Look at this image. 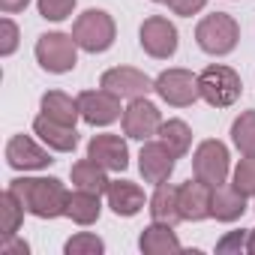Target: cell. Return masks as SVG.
<instances>
[{
    "mask_svg": "<svg viewBox=\"0 0 255 255\" xmlns=\"http://www.w3.org/2000/svg\"><path fill=\"white\" fill-rule=\"evenodd\" d=\"M69 177H72V186L75 189H90V192H99V195H105V189H108V171L102 168V165H96L90 156L87 159H78L75 165H72V171H69Z\"/></svg>",
    "mask_w": 255,
    "mask_h": 255,
    "instance_id": "obj_23",
    "label": "cell"
},
{
    "mask_svg": "<svg viewBox=\"0 0 255 255\" xmlns=\"http://www.w3.org/2000/svg\"><path fill=\"white\" fill-rule=\"evenodd\" d=\"M150 3H165V0H150Z\"/></svg>",
    "mask_w": 255,
    "mask_h": 255,
    "instance_id": "obj_36",
    "label": "cell"
},
{
    "mask_svg": "<svg viewBox=\"0 0 255 255\" xmlns=\"http://www.w3.org/2000/svg\"><path fill=\"white\" fill-rule=\"evenodd\" d=\"M99 84L105 90L117 93L120 99H138L153 90V78L135 66H111L99 75Z\"/></svg>",
    "mask_w": 255,
    "mask_h": 255,
    "instance_id": "obj_12",
    "label": "cell"
},
{
    "mask_svg": "<svg viewBox=\"0 0 255 255\" xmlns=\"http://www.w3.org/2000/svg\"><path fill=\"white\" fill-rule=\"evenodd\" d=\"M75 99H78L81 120L90 123V126H108V123H114V120L123 114L120 96L111 93V90H105L102 84H99L96 90H81Z\"/></svg>",
    "mask_w": 255,
    "mask_h": 255,
    "instance_id": "obj_10",
    "label": "cell"
},
{
    "mask_svg": "<svg viewBox=\"0 0 255 255\" xmlns=\"http://www.w3.org/2000/svg\"><path fill=\"white\" fill-rule=\"evenodd\" d=\"M24 204H21V198L6 186V192L0 195V216H3V240L6 237H15L18 231H21V222H24Z\"/></svg>",
    "mask_w": 255,
    "mask_h": 255,
    "instance_id": "obj_26",
    "label": "cell"
},
{
    "mask_svg": "<svg viewBox=\"0 0 255 255\" xmlns=\"http://www.w3.org/2000/svg\"><path fill=\"white\" fill-rule=\"evenodd\" d=\"M138 42H141L144 54H150L153 60H168L177 54L180 33L165 15H150V18H144V24L138 30Z\"/></svg>",
    "mask_w": 255,
    "mask_h": 255,
    "instance_id": "obj_9",
    "label": "cell"
},
{
    "mask_svg": "<svg viewBox=\"0 0 255 255\" xmlns=\"http://www.w3.org/2000/svg\"><path fill=\"white\" fill-rule=\"evenodd\" d=\"M0 252L3 255H30V243L15 234V237H6L3 243H0Z\"/></svg>",
    "mask_w": 255,
    "mask_h": 255,
    "instance_id": "obj_33",
    "label": "cell"
},
{
    "mask_svg": "<svg viewBox=\"0 0 255 255\" xmlns=\"http://www.w3.org/2000/svg\"><path fill=\"white\" fill-rule=\"evenodd\" d=\"M246 213V195L237 192L231 183H219L213 186V198H210V216L216 222H237Z\"/></svg>",
    "mask_w": 255,
    "mask_h": 255,
    "instance_id": "obj_19",
    "label": "cell"
},
{
    "mask_svg": "<svg viewBox=\"0 0 255 255\" xmlns=\"http://www.w3.org/2000/svg\"><path fill=\"white\" fill-rule=\"evenodd\" d=\"M231 186L246 198H255V156H243L231 171Z\"/></svg>",
    "mask_w": 255,
    "mask_h": 255,
    "instance_id": "obj_28",
    "label": "cell"
},
{
    "mask_svg": "<svg viewBox=\"0 0 255 255\" xmlns=\"http://www.w3.org/2000/svg\"><path fill=\"white\" fill-rule=\"evenodd\" d=\"M9 189L21 198L24 210L36 219L66 216L69 189L57 177H15V180H9Z\"/></svg>",
    "mask_w": 255,
    "mask_h": 255,
    "instance_id": "obj_1",
    "label": "cell"
},
{
    "mask_svg": "<svg viewBox=\"0 0 255 255\" xmlns=\"http://www.w3.org/2000/svg\"><path fill=\"white\" fill-rule=\"evenodd\" d=\"M246 234H249V228L228 231L225 237L216 240V252L219 255H240V252H246Z\"/></svg>",
    "mask_w": 255,
    "mask_h": 255,
    "instance_id": "obj_31",
    "label": "cell"
},
{
    "mask_svg": "<svg viewBox=\"0 0 255 255\" xmlns=\"http://www.w3.org/2000/svg\"><path fill=\"white\" fill-rule=\"evenodd\" d=\"M246 252L255 255V228H249V234H246Z\"/></svg>",
    "mask_w": 255,
    "mask_h": 255,
    "instance_id": "obj_35",
    "label": "cell"
},
{
    "mask_svg": "<svg viewBox=\"0 0 255 255\" xmlns=\"http://www.w3.org/2000/svg\"><path fill=\"white\" fill-rule=\"evenodd\" d=\"M72 36L78 42L81 51L87 54H102L114 45L117 39V24L105 9H84L75 24H72Z\"/></svg>",
    "mask_w": 255,
    "mask_h": 255,
    "instance_id": "obj_3",
    "label": "cell"
},
{
    "mask_svg": "<svg viewBox=\"0 0 255 255\" xmlns=\"http://www.w3.org/2000/svg\"><path fill=\"white\" fill-rule=\"evenodd\" d=\"M66 255H102L105 252V240L93 231H78L63 243Z\"/></svg>",
    "mask_w": 255,
    "mask_h": 255,
    "instance_id": "obj_27",
    "label": "cell"
},
{
    "mask_svg": "<svg viewBox=\"0 0 255 255\" xmlns=\"http://www.w3.org/2000/svg\"><path fill=\"white\" fill-rule=\"evenodd\" d=\"M120 123H123V135H126V138L150 141L153 135H159L162 111H159V105L150 102L147 96H138V99H129V105L123 108Z\"/></svg>",
    "mask_w": 255,
    "mask_h": 255,
    "instance_id": "obj_7",
    "label": "cell"
},
{
    "mask_svg": "<svg viewBox=\"0 0 255 255\" xmlns=\"http://www.w3.org/2000/svg\"><path fill=\"white\" fill-rule=\"evenodd\" d=\"M159 141H165L174 150V156L183 159L189 153V147H192V129H189V123L180 120V117L162 120V126H159Z\"/></svg>",
    "mask_w": 255,
    "mask_h": 255,
    "instance_id": "obj_24",
    "label": "cell"
},
{
    "mask_svg": "<svg viewBox=\"0 0 255 255\" xmlns=\"http://www.w3.org/2000/svg\"><path fill=\"white\" fill-rule=\"evenodd\" d=\"M147 210H150V219L153 222H168V225H177L183 222L180 216V207H177V186H171L168 180L159 183L147 201Z\"/></svg>",
    "mask_w": 255,
    "mask_h": 255,
    "instance_id": "obj_21",
    "label": "cell"
},
{
    "mask_svg": "<svg viewBox=\"0 0 255 255\" xmlns=\"http://www.w3.org/2000/svg\"><path fill=\"white\" fill-rule=\"evenodd\" d=\"M138 249L144 255H168V252H183V243L174 231V225L168 222H150L141 237H138Z\"/></svg>",
    "mask_w": 255,
    "mask_h": 255,
    "instance_id": "obj_18",
    "label": "cell"
},
{
    "mask_svg": "<svg viewBox=\"0 0 255 255\" xmlns=\"http://www.w3.org/2000/svg\"><path fill=\"white\" fill-rule=\"evenodd\" d=\"M105 198H108V207L111 213L129 219V216H138L144 210V204L150 198H144V189L132 180H111L108 189H105Z\"/></svg>",
    "mask_w": 255,
    "mask_h": 255,
    "instance_id": "obj_17",
    "label": "cell"
},
{
    "mask_svg": "<svg viewBox=\"0 0 255 255\" xmlns=\"http://www.w3.org/2000/svg\"><path fill=\"white\" fill-rule=\"evenodd\" d=\"M33 132L39 135V141L45 144V147H51L54 153H72L75 147H78V129L75 126H69V123H60V120H54V117H48V114H36V120H33Z\"/></svg>",
    "mask_w": 255,
    "mask_h": 255,
    "instance_id": "obj_16",
    "label": "cell"
},
{
    "mask_svg": "<svg viewBox=\"0 0 255 255\" xmlns=\"http://www.w3.org/2000/svg\"><path fill=\"white\" fill-rule=\"evenodd\" d=\"M30 6V0H0V9L6 15H15V12H24Z\"/></svg>",
    "mask_w": 255,
    "mask_h": 255,
    "instance_id": "obj_34",
    "label": "cell"
},
{
    "mask_svg": "<svg viewBox=\"0 0 255 255\" xmlns=\"http://www.w3.org/2000/svg\"><path fill=\"white\" fill-rule=\"evenodd\" d=\"M153 93L162 102L174 105V108L195 105L201 99V93H198V75L189 72V69H183V66H168V69H162L153 78Z\"/></svg>",
    "mask_w": 255,
    "mask_h": 255,
    "instance_id": "obj_6",
    "label": "cell"
},
{
    "mask_svg": "<svg viewBox=\"0 0 255 255\" xmlns=\"http://www.w3.org/2000/svg\"><path fill=\"white\" fill-rule=\"evenodd\" d=\"M78 42L72 33H60V30H51V33H42L36 39V63L51 72V75H66L78 66Z\"/></svg>",
    "mask_w": 255,
    "mask_h": 255,
    "instance_id": "obj_4",
    "label": "cell"
},
{
    "mask_svg": "<svg viewBox=\"0 0 255 255\" xmlns=\"http://www.w3.org/2000/svg\"><path fill=\"white\" fill-rule=\"evenodd\" d=\"M6 165L12 171H42L48 165H54L51 159V147H39L30 135H12L6 141Z\"/></svg>",
    "mask_w": 255,
    "mask_h": 255,
    "instance_id": "obj_11",
    "label": "cell"
},
{
    "mask_svg": "<svg viewBox=\"0 0 255 255\" xmlns=\"http://www.w3.org/2000/svg\"><path fill=\"white\" fill-rule=\"evenodd\" d=\"M207 3H210V0H165V6H168L174 15H180V18H192V15H198Z\"/></svg>",
    "mask_w": 255,
    "mask_h": 255,
    "instance_id": "obj_32",
    "label": "cell"
},
{
    "mask_svg": "<svg viewBox=\"0 0 255 255\" xmlns=\"http://www.w3.org/2000/svg\"><path fill=\"white\" fill-rule=\"evenodd\" d=\"M231 144L240 150V156H255V108L240 111L231 123Z\"/></svg>",
    "mask_w": 255,
    "mask_h": 255,
    "instance_id": "obj_25",
    "label": "cell"
},
{
    "mask_svg": "<svg viewBox=\"0 0 255 255\" xmlns=\"http://www.w3.org/2000/svg\"><path fill=\"white\" fill-rule=\"evenodd\" d=\"M39 111L48 114V117H54V120H60V123H69V126H75V120L81 117L78 99H72V96L63 93V90H48V93H42Z\"/></svg>",
    "mask_w": 255,
    "mask_h": 255,
    "instance_id": "obj_22",
    "label": "cell"
},
{
    "mask_svg": "<svg viewBox=\"0 0 255 255\" xmlns=\"http://www.w3.org/2000/svg\"><path fill=\"white\" fill-rule=\"evenodd\" d=\"M174 165H177V156L165 141H144V147L138 153V171L147 183H153V186L165 183L174 174Z\"/></svg>",
    "mask_w": 255,
    "mask_h": 255,
    "instance_id": "obj_13",
    "label": "cell"
},
{
    "mask_svg": "<svg viewBox=\"0 0 255 255\" xmlns=\"http://www.w3.org/2000/svg\"><path fill=\"white\" fill-rule=\"evenodd\" d=\"M18 42H21V30L18 24L6 15L0 18V57H12L18 51Z\"/></svg>",
    "mask_w": 255,
    "mask_h": 255,
    "instance_id": "obj_30",
    "label": "cell"
},
{
    "mask_svg": "<svg viewBox=\"0 0 255 255\" xmlns=\"http://www.w3.org/2000/svg\"><path fill=\"white\" fill-rule=\"evenodd\" d=\"M87 156L102 165L105 171H126L129 168V147L120 135H111V132H102V135H93L87 141Z\"/></svg>",
    "mask_w": 255,
    "mask_h": 255,
    "instance_id": "obj_14",
    "label": "cell"
},
{
    "mask_svg": "<svg viewBox=\"0 0 255 255\" xmlns=\"http://www.w3.org/2000/svg\"><path fill=\"white\" fill-rule=\"evenodd\" d=\"M78 0H36V9L45 21H66L75 12Z\"/></svg>",
    "mask_w": 255,
    "mask_h": 255,
    "instance_id": "obj_29",
    "label": "cell"
},
{
    "mask_svg": "<svg viewBox=\"0 0 255 255\" xmlns=\"http://www.w3.org/2000/svg\"><path fill=\"white\" fill-rule=\"evenodd\" d=\"M210 198H213V186L204 180H186L177 186V207L183 222H201L210 219Z\"/></svg>",
    "mask_w": 255,
    "mask_h": 255,
    "instance_id": "obj_15",
    "label": "cell"
},
{
    "mask_svg": "<svg viewBox=\"0 0 255 255\" xmlns=\"http://www.w3.org/2000/svg\"><path fill=\"white\" fill-rule=\"evenodd\" d=\"M66 216L75 225H93L102 216V195L90 189H72L66 201Z\"/></svg>",
    "mask_w": 255,
    "mask_h": 255,
    "instance_id": "obj_20",
    "label": "cell"
},
{
    "mask_svg": "<svg viewBox=\"0 0 255 255\" xmlns=\"http://www.w3.org/2000/svg\"><path fill=\"white\" fill-rule=\"evenodd\" d=\"M198 93L207 105L213 108H228L240 99L243 93V81L237 75V69L225 66V63H210L207 69L198 72Z\"/></svg>",
    "mask_w": 255,
    "mask_h": 255,
    "instance_id": "obj_5",
    "label": "cell"
},
{
    "mask_svg": "<svg viewBox=\"0 0 255 255\" xmlns=\"http://www.w3.org/2000/svg\"><path fill=\"white\" fill-rule=\"evenodd\" d=\"M192 171L198 180L210 183V186H219L228 180L231 174V156H228V147L216 138H204L195 153H192Z\"/></svg>",
    "mask_w": 255,
    "mask_h": 255,
    "instance_id": "obj_8",
    "label": "cell"
},
{
    "mask_svg": "<svg viewBox=\"0 0 255 255\" xmlns=\"http://www.w3.org/2000/svg\"><path fill=\"white\" fill-rule=\"evenodd\" d=\"M195 42L204 54L210 57H225L237 48L240 42V24L228 15V12H213L204 15L195 27Z\"/></svg>",
    "mask_w": 255,
    "mask_h": 255,
    "instance_id": "obj_2",
    "label": "cell"
}]
</instances>
